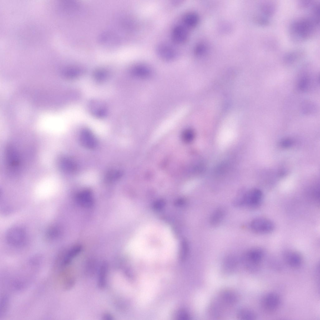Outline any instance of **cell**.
Segmentation results:
<instances>
[{
  "label": "cell",
  "mask_w": 320,
  "mask_h": 320,
  "mask_svg": "<svg viewBox=\"0 0 320 320\" xmlns=\"http://www.w3.org/2000/svg\"><path fill=\"white\" fill-rule=\"evenodd\" d=\"M78 199L80 204L85 206H90L92 203L91 193L88 190H84L80 192L78 195Z\"/></svg>",
  "instance_id": "obj_12"
},
{
  "label": "cell",
  "mask_w": 320,
  "mask_h": 320,
  "mask_svg": "<svg viewBox=\"0 0 320 320\" xmlns=\"http://www.w3.org/2000/svg\"><path fill=\"white\" fill-rule=\"evenodd\" d=\"M205 46L202 44H199L195 49V52L198 55L202 54L205 50Z\"/></svg>",
  "instance_id": "obj_23"
},
{
  "label": "cell",
  "mask_w": 320,
  "mask_h": 320,
  "mask_svg": "<svg viewBox=\"0 0 320 320\" xmlns=\"http://www.w3.org/2000/svg\"><path fill=\"white\" fill-rule=\"evenodd\" d=\"M281 301L280 298L278 294L274 292L268 293L263 297L261 300V307L266 312H273L279 308Z\"/></svg>",
  "instance_id": "obj_2"
},
{
  "label": "cell",
  "mask_w": 320,
  "mask_h": 320,
  "mask_svg": "<svg viewBox=\"0 0 320 320\" xmlns=\"http://www.w3.org/2000/svg\"><path fill=\"white\" fill-rule=\"evenodd\" d=\"M310 83L309 78L307 76H304L299 79L298 83V88L301 91H306L308 89Z\"/></svg>",
  "instance_id": "obj_19"
},
{
  "label": "cell",
  "mask_w": 320,
  "mask_h": 320,
  "mask_svg": "<svg viewBox=\"0 0 320 320\" xmlns=\"http://www.w3.org/2000/svg\"><path fill=\"white\" fill-rule=\"evenodd\" d=\"M250 226L253 231L260 233H267L272 232L274 225L270 220L264 218H257L251 222Z\"/></svg>",
  "instance_id": "obj_3"
},
{
  "label": "cell",
  "mask_w": 320,
  "mask_h": 320,
  "mask_svg": "<svg viewBox=\"0 0 320 320\" xmlns=\"http://www.w3.org/2000/svg\"><path fill=\"white\" fill-rule=\"evenodd\" d=\"M237 262L235 258L232 256H229L223 261V268L227 272H231L235 268Z\"/></svg>",
  "instance_id": "obj_15"
},
{
  "label": "cell",
  "mask_w": 320,
  "mask_h": 320,
  "mask_svg": "<svg viewBox=\"0 0 320 320\" xmlns=\"http://www.w3.org/2000/svg\"><path fill=\"white\" fill-rule=\"evenodd\" d=\"M103 319L104 320H112V316L110 315L109 314L107 313L103 315Z\"/></svg>",
  "instance_id": "obj_26"
},
{
  "label": "cell",
  "mask_w": 320,
  "mask_h": 320,
  "mask_svg": "<svg viewBox=\"0 0 320 320\" xmlns=\"http://www.w3.org/2000/svg\"><path fill=\"white\" fill-rule=\"evenodd\" d=\"M156 51L158 56L164 60H172L176 55V53L174 49L166 44L162 43L158 45L157 47Z\"/></svg>",
  "instance_id": "obj_7"
},
{
  "label": "cell",
  "mask_w": 320,
  "mask_h": 320,
  "mask_svg": "<svg viewBox=\"0 0 320 320\" xmlns=\"http://www.w3.org/2000/svg\"><path fill=\"white\" fill-rule=\"evenodd\" d=\"M121 175V172L119 171H111L107 174V179L109 181H113L118 179Z\"/></svg>",
  "instance_id": "obj_20"
},
{
  "label": "cell",
  "mask_w": 320,
  "mask_h": 320,
  "mask_svg": "<svg viewBox=\"0 0 320 320\" xmlns=\"http://www.w3.org/2000/svg\"><path fill=\"white\" fill-rule=\"evenodd\" d=\"M91 109L92 113L98 117H103L105 114V108L104 106L98 102L91 103Z\"/></svg>",
  "instance_id": "obj_17"
},
{
  "label": "cell",
  "mask_w": 320,
  "mask_h": 320,
  "mask_svg": "<svg viewBox=\"0 0 320 320\" xmlns=\"http://www.w3.org/2000/svg\"><path fill=\"white\" fill-rule=\"evenodd\" d=\"M218 297L228 308L235 305L238 300V296L237 294L231 290H226L222 291Z\"/></svg>",
  "instance_id": "obj_8"
},
{
  "label": "cell",
  "mask_w": 320,
  "mask_h": 320,
  "mask_svg": "<svg viewBox=\"0 0 320 320\" xmlns=\"http://www.w3.org/2000/svg\"><path fill=\"white\" fill-rule=\"evenodd\" d=\"M264 254L263 250L259 248H254L248 250L242 257L244 267L250 272L257 271L260 267Z\"/></svg>",
  "instance_id": "obj_1"
},
{
  "label": "cell",
  "mask_w": 320,
  "mask_h": 320,
  "mask_svg": "<svg viewBox=\"0 0 320 320\" xmlns=\"http://www.w3.org/2000/svg\"><path fill=\"white\" fill-rule=\"evenodd\" d=\"M303 106L304 107H305V108H303V110L305 112L307 113H310V112L312 111L314 109V106L312 104L310 103L308 104L306 103V104H304Z\"/></svg>",
  "instance_id": "obj_24"
},
{
  "label": "cell",
  "mask_w": 320,
  "mask_h": 320,
  "mask_svg": "<svg viewBox=\"0 0 320 320\" xmlns=\"http://www.w3.org/2000/svg\"><path fill=\"white\" fill-rule=\"evenodd\" d=\"M262 191L258 189L250 190L242 195V206L254 208L258 206L262 199Z\"/></svg>",
  "instance_id": "obj_4"
},
{
  "label": "cell",
  "mask_w": 320,
  "mask_h": 320,
  "mask_svg": "<svg viewBox=\"0 0 320 320\" xmlns=\"http://www.w3.org/2000/svg\"><path fill=\"white\" fill-rule=\"evenodd\" d=\"M133 73L137 76L145 77L149 75L151 70L148 66L142 64H139L134 66L132 69Z\"/></svg>",
  "instance_id": "obj_14"
},
{
  "label": "cell",
  "mask_w": 320,
  "mask_h": 320,
  "mask_svg": "<svg viewBox=\"0 0 320 320\" xmlns=\"http://www.w3.org/2000/svg\"><path fill=\"white\" fill-rule=\"evenodd\" d=\"M173 40L176 43H182L187 40L188 34L185 28L181 25H178L173 29L172 34Z\"/></svg>",
  "instance_id": "obj_9"
},
{
  "label": "cell",
  "mask_w": 320,
  "mask_h": 320,
  "mask_svg": "<svg viewBox=\"0 0 320 320\" xmlns=\"http://www.w3.org/2000/svg\"><path fill=\"white\" fill-rule=\"evenodd\" d=\"M226 214V210L223 207L216 208L211 214L209 219L210 224L212 226L218 225L222 221Z\"/></svg>",
  "instance_id": "obj_10"
},
{
  "label": "cell",
  "mask_w": 320,
  "mask_h": 320,
  "mask_svg": "<svg viewBox=\"0 0 320 320\" xmlns=\"http://www.w3.org/2000/svg\"><path fill=\"white\" fill-rule=\"evenodd\" d=\"M61 162L64 170L68 172H73L76 170V164L69 158H64L62 160Z\"/></svg>",
  "instance_id": "obj_18"
},
{
  "label": "cell",
  "mask_w": 320,
  "mask_h": 320,
  "mask_svg": "<svg viewBox=\"0 0 320 320\" xmlns=\"http://www.w3.org/2000/svg\"><path fill=\"white\" fill-rule=\"evenodd\" d=\"M283 257L286 263L292 268L299 267L302 262V256L299 252L295 251L289 250L285 251L283 253Z\"/></svg>",
  "instance_id": "obj_6"
},
{
  "label": "cell",
  "mask_w": 320,
  "mask_h": 320,
  "mask_svg": "<svg viewBox=\"0 0 320 320\" xmlns=\"http://www.w3.org/2000/svg\"><path fill=\"white\" fill-rule=\"evenodd\" d=\"M199 18L198 15L193 12H189L186 13L183 18V21L186 26L189 28H193L198 23Z\"/></svg>",
  "instance_id": "obj_11"
},
{
  "label": "cell",
  "mask_w": 320,
  "mask_h": 320,
  "mask_svg": "<svg viewBox=\"0 0 320 320\" xmlns=\"http://www.w3.org/2000/svg\"><path fill=\"white\" fill-rule=\"evenodd\" d=\"M79 140L81 145L88 149H94L97 145V141L95 137L91 131L88 129H84L82 130L80 134Z\"/></svg>",
  "instance_id": "obj_5"
},
{
  "label": "cell",
  "mask_w": 320,
  "mask_h": 320,
  "mask_svg": "<svg viewBox=\"0 0 320 320\" xmlns=\"http://www.w3.org/2000/svg\"><path fill=\"white\" fill-rule=\"evenodd\" d=\"M108 270V265L107 263L104 262L100 268L98 276V284L100 288H103L105 286Z\"/></svg>",
  "instance_id": "obj_13"
},
{
  "label": "cell",
  "mask_w": 320,
  "mask_h": 320,
  "mask_svg": "<svg viewBox=\"0 0 320 320\" xmlns=\"http://www.w3.org/2000/svg\"><path fill=\"white\" fill-rule=\"evenodd\" d=\"M238 318L241 320H253L255 319L256 315L252 310L247 308L239 309L237 313Z\"/></svg>",
  "instance_id": "obj_16"
},
{
  "label": "cell",
  "mask_w": 320,
  "mask_h": 320,
  "mask_svg": "<svg viewBox=\"0 0 320 320\" xmlns=\"http://www.w3.org/2000/svg\"><path fill=\"white\" fill-rule=\"evenodd\" d=\"M95 78L98 81H102L105 79L106 74L103 71H98L94 74Z\"/></svg>",
  "instance_id": "obj_22"
},
{
  "label": "cell",
  "mask_w": 320,
  "mask_h": 320,
  "mask_svg": "<svg viewBox=\"0 0 320 320\" xmlns=\"http://www.w3.org/2000/svg\"><path fill=\"white\" fill-rule=\"evenodd\" d=\"M292 143V141L289 139H286L283 140L281 142L282 146L284 148L290 147Z\"/></svg>",
  "instance_id": "obj_25"
},
{
  "label": "cell",
  "mask_w": 320,
  "mask_h": 320,
  "mask_svg": "<svg viewBox=\"0 0 320 320\" xmlns=\"http://www.w3.org/2000/svg\"><path fill=\"white\" fill-rule=\"evenodd\" d=\"M194 132L191 130H187L183 134L184 140L187 142H191L194 139Z\"/></svg>",
  "instance_id": "obj_21"
}]
</instances>
